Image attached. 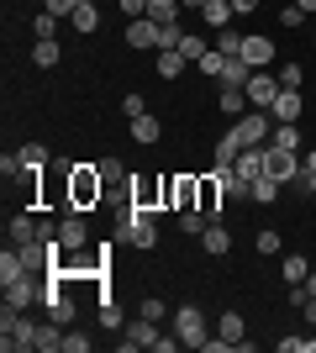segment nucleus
Wrapping results in <instances>:
<instances>
[{
    "label": "nucleus",
    "instance_id": "f257e3e1",
    "mask_svg": "<svg viewBox=\"0 0 316 353\" xmlns=\"http://www.w3.org/2000/svg\"><path fill=\"white\" fill-rule=\"evenodd\" d=\"M101 195H105V179L95 163H74L69 169V211H90L101 206Z\"/></svg>",
    "mask_w": 316,
    "mask_h": 353
},
{
    "label": "nucleus",
    "instance_id": "f03ea898",
    "mask_svg": "<svg viewBox=\"0 0 316 353\" xmlns=\"http://www.w3.org/2000/svg\"><path fill=\"white\" fill-rule=\"evenodd\" d=\"M121 237H127L132 248H143V253H148V248H158V216L127 201V211H121Z\"/></svg>",
    "mask_w": 316,
    "mask_h": 353
},
{
    "label": "nucleus",
    "instance_id": "7ed1b4c3",
    "mask_svg": "<svg viewBox=\"0 0 316 353\" xmlns=\"http://www.w3.org/2000/svg\"><path fill=\"white\" fill-rule=\"evenodd\" d=\"M0 348H6V353L37 348V322H27L16 306H6V316H0Z\"/></svg>",
    "mask_w": 316,
    "mask_h": 353
},
{
    "label": "nucleus",
    "instance_id": "20e7f679",
    "mask_svg": "<svg viewBox=\"0 0 316 353\" xmlns=\"http://www.w3.org/2000/svg\"><path fill=\"white\" fill-rule=\"evenodd\" d=\"M232 137H238L242 148H264L274 137V117H269V111H248V117L232 121Z\"/></svg>",
    "mask_w": 316,
    "mask_h": 353
},
{
    "label": "nucleus",
    "instance_id": "39448f33",
    "mask_svg": "<svg viewBox=\"0 0 316 353\" xmlns=\"http://www.w3.org/2000/svg\"><path fill=\"white\" fill-rule=\"evenodd\" d=\"M164 201H169V211H190V206H200V179L196 174H164Z\"/></svg>",
    "mask_w": 316,
    "mask_h": 353
},
{
    "label": "nucleus",
    "instance_id": "423d86ee",
    "mask_svg": "<svg viewBox=\"0 0 316 353\" xmlns=\"http://www.w3.org/2000/svg\"><path fill=\"white\" fill-rule=\"evenodd\" d=\"M174 338L185 348H206V311L200 306H180L174 311Z\"/></svg>",
    "mask_w": 316,
    "mask_h": 353
},
{
    "label": "nucleus",
    "instance_id": "0eeeda50",
    "mask_svg": "<svg viewBox=\"0 0 316 353\" xmlns=\"http://www.w3.org/2000/svg\"><path fill=\"white\" fill-rule=\"evenodd\" d=\"M242 90H248V105H253V111H269V105L280 101V90H285V85H280V74H269V69H253Z\"/></svg>",
    "mask_w": 316,
    "mask_h": 353
},
{
    "label": "nucleus",
    "instance_id": "6e6552de",
    "mask_svg": "<svg viewBox=\"0 0 316 353\" xmlns=\"http://www.w3.org/2000/svg\"><path fill=\"white\" fill-rule=\"evenodd\" d=\"M127 201H132V206H143V211H153V216H158V211H169V201H164V179H153V174H137V179H132V190H127Z\"/></svg>",
    "mask_w": 316,
    "mask_h": 353
},
{
    "label": "nucleus",
    "instance_id": "1a4fd4ad",
    "mask_svg": "<svg viewBox=\"0 0 316 353\" xmlns=\"http://www.w3.org/2000/svg\"><path fill=\"white\" fill-rule=\"evenodd\" d=\"M264 174H274L280 185H290L295 174H306L301 169V159L290 153V148H274V143H264Z\"/></svg>",
    "mask_w": 316,
    "mask_h": 353
},
{
    "label": "nucleus",
    "instance_id": "9d476101",
    "mask_svg": "<svg viewBox=\"0 0 316 353\" xmlns=\"http://www.w3.org/2000/svg\"><path fill=\"white\" fill-rule=\"evenodd\" d=\"M59 243H63V253H85L90 227H85V216H79V211H69V216L59 221Z\"/></svg>",
    "mask_w": 316,
    "mask_h": 353
},
{
    "label": "nucleus",
    "instance_id": "9b49d317",
    "mask_svg": "<svg viewBox=\"0 0 316 353\" xmlns=\"http://www.w3.org/2000/svg\"><path fill=\"white\" fill-rule=\"evenodd\" d=\"M127 43H132L137 53H143V48H158L164 43V27H158L153 16H137V21H127Z\"/></svg>",
    "mask_w": 316,
    "mask_h": 353
},
{
    "label": "nucleus",
    "instance_id": "f8f14e48",
    "mask_svg": "<svg viewBox=\"0 0 316 353\" xmlns=\"http://www.w3.org/2000/svg\"><path fill=\"white\" fill-rule=\"evenodd\" d=\"M32 301H43V285H37V274H27V280H11V285H6V306L27 311Z\"/></svg>",
    "mask_w": 316,
    "mask_h": 353
},
{
    "label": "nucleus",
    "instance_id": "ddd939ff",
    "mask_svg": "<svg viewBox=\"0 0 316 353\" xmlns=\"http://www.w3.org/2000/svg\"><path fill=\"white\" fill-rule=\"evenodd\" d=\"M158 343V322H148V316H137V322H127V338H121V348H153Z\"/></svg>",
    "mask_w": 316,
    "mask_h": 353
},
{
    "label": "nucleus",
    "instance_id": "4468645a",
    "mask_svg": "<svg viewBox=\"0 0 316 353\" xmlns=\"http://www.w3.org/2000/svg\"><path fill=\"white\" fill-rule=\"evenodd\" d=\"M16 159H21V174H43L48 163H53V153H48L43 143H21V148H16Z\"/></svg>",
    "mask_w": 316,
    "mask_h": 353
},
{
    "label": "nucleus",
    "instance_id": "2eb2a0df",
    "mask_svg": "<svg viewBox=\"0 0 316 353\" xmlns=\"http://www.w3.org/2000/svg\"><path fill=\"white\" fill-rule=\"evenodd\" d=\"M242 59H248V69H269L274 63V43L269 37H242Z\"/></svg>",
    "mask_w": 316,
    "mask_h": 353
},
{
    "label": "nucleus",
    "instance_id": "dca6fc26",
    "mask_svg": "<svg viewBox=\"0 0 316 353\" xmlns=\"http://www.w3.org/2000/svg\"><path fill=\"white\" fill-rule=\"evenodd\" d=\"M301 111H306V105H301V90H280V101L269 105L274 121H301Z\"/></svg>",
    "mask_w": 316,
    "mask_h": 353
},
{
    "label": "nucleus",
    "instance_id": "f3484780",
    "mask_svg": "<svg viewBox=\"0 0 316 353\" xmlns=\"http://www.w3.org/2000/svg\"><path fill=\"white\" fill-rule=\"evenodd\" d=\"M11 280H27V259H21V248L0 253V285H11Z\"/></svg>",
    "mask_w": 316,
    "mask_h": 353
},
{
    "label": "nucleus",
    "instance_id": "a211bd4d",
    "mask_svg": "<svg viewBox=\"0 0 316 353\" xmlns=\"http://www.w3.org/2000/svg\"><path fill=\"white\" fill-rule=\"evenodd\" d=\"M37 232H43V221L27 216V211H16L11 216V243H37Z\"/></svg>",
    "mask_w": 316,
    "mask_h": 353
},
{
    "label": "nucleus",
    "instance_id": "6ab92c4d",
    "mask_svg": "<svg viewBox=\"0 0 316 353\" xmlns=\"http://www.w3.org/2000/svg\"><path fill=\"white\" fill-rule=\"evenodd\" d=\"M200 248H206V253H216V259H222V253H232V237H227V227H222V221H211L206 232H200Z\"/></svg>",
    "mask_w": 316,
    "mask_h": 353
},
{
    "label": "nucleus",
    "instance_id": "aec40b11",
    "mask_svg": "<svg viewBox=\"0 0 316 353\" xmlns=\"http://www.w3.org/2000/svg\"><path fill=\"white\" fill-rule=\"evenodd\" d=\"M185 63H190V59H185L180 48H158V79H180Z\"/></svg>",
    "mask_w": 316,
    "mask_h": 353
},
{
    "label": "nucleus",
    "instance_id": "412c9836",
    "mask_svg": "<svg viewBox=\"0 0 316 353\" xmlns=\"http://www.w3.org/2000/svg\"><path fill=\"white\" fill-rule=\"evenodd\" d=\"M59 348H63V322L48 316V322L37 327V353H59Z\"/></svg>",
    "mask_w": 316,
    "mask_h": 353
},
{
    "label": "nucleus",
    "instance_id": "4be33fe9",
    "mask_svg": "<svg viewBox=\"0 0 316 353\" xmlns=\"http://www.w3.org/2000/svg\"><path fill=\"white\" fill-rule=\"evenodd\" d=\"M274 148H290V153H301V121H274Z\"/></svg>",
    "mask_w": 316,
    "mask_h": 353
},
{
    "label": "nucleus",
    "instance_id": "5701e85b",
    "mask_svg": "<svg viewBox=\"0 0 316 353\" xmlns=\"http://www.w3.org/2000/svg\"><path fill=\"white\" fill-rule=\"evenodd\" d=\"M101 179H105V190H132V179H127V163H121V159H105Z\"/></svg>",
    "mask_w": 316,
    "mask_h": 353
},
{
    "label": "nucleus",
    "instance_id": "b1692460",
    "mask_svg": "<svg viewBox=\"0 0 316 353\" xmlns=\"http://www.w3.org/2000/svg\"><path fill=\"white\" fill-rule=\"evenodd\" d=\"M200 16L222 32V27H232V16H238V11H232V0H206V6H200Z\"/></svg>",
    "mask_w": 316,
    "mask_h": 353
},
{
    "label": "nucleus",
    "instance_id": "393cba45",
    "mask_svg": "<svg viewBox=\"0 0 316 353\" xmlns=\"http://www.w3.org/2000/svg\"><path fill=\"white\" fill-rule=\"evenodd\" d=\"M232 169H238L242 179H258V174H264V148H242V153H238V163H232Z\"/></svg>",
    "mask_w": 316,
    "mask_h": 353
},
{
    "label": "nucleus",
    "instance_id": "a878e982",
    "mask_svg": "<svg viewBox=\"0 0 316 353\" xmlns=\"http://www.w3.org/2000/svg\"><path fill=\"white\" fill-rule=\"evenodd\" d=\"M238 153H242V143L232 137V127H227V132L216 137V169H232V163H238Z\"/></svg>",
    "mask_w": 316,
    "mask_h": 353
},
{
    "label": "nucleus",
    "instance_id": "bb28decb",
    "mask_svg": "<svg viewBox=\"0 0 316 353\" xmlns=\"http://www.w3.org/2000/svg\"><path fill=\"white\" fill-rule=\"evenodd\" d=\"M242 105H248V90H242V85H222V117L238 121V117H242Z\"/></svg>",
    "mask_w": 316,
    "mask_h": 353
},
{
    "label": "nucleus",
    "instance_id": "cd10ccee",
    "mask_svg": "<svg viewBox=\"0 0 316 353\" xmlns=\"http://www.w3.org/2000/svg\"><path fill=\"white\" fill-rule=\"evenodd\" d=\"M63 59V48H59V37H48V43H32V63L37 69H53V63Z\"/></svg>",
    "mask_w": 316,
    "mask_h": 353
},
{
    "label": "nucleus",
    "instance_id": "c85d7f7f",
    "mask_svg": "<svg viewBox=\"0 0 316 353\" xmlns=\"http://www.w3.org/2000/svg\"><path fill=\"white\" fill-rule=\"evenodd\" d=\"M216 338H222L227 348H238V343H242V316H238V311H222V327H216Z\"/></svg>",
    "mask_w": 316,
    "mask_h": 353
},
{
    "label": "nucleus",
    "instance_id": "c756f323",
    "mask_svg": "<svg viewBox=\"0 0 316 353\" xmlns=\"http://www.w3.org/2000/svg\"><path fill=\"white\" fill-rule=\"evenodd\" d=\"M132 137H137V143H158V137H164L158 117H148V111H143V117H132Z\"/></svg>",
    "mask_w": 316,
    "mask_h": 353
},
{
    "label": "nucleus",
    "instance_id": "7c9ffc66",
    "mask_svg": "<svg viewBox=\"0 0 316 353\" xmlns=\"http://www.w3.org/2000/svg\"><path fill=\"white\" fill-rule=\"evenodd\" d=\"M180 11H185L180 0H148V16L158 21V27H169V21H180Z\"/></svg>",
    "mask_w": 316,
    "mask_h": 353
},
{
    "label": "nucleus",
    "instance_id": "2f4dec72",
    "mask_svg": "<svg viewBox=\"0 0 316 353\" xmlns=\"http://www.w3.org/2000/svg\"><path fill=\"white\" fill-rule=\"evenodd\" d=\"M69 21H74V32H101V11H95V0H85Z\"/></svg>",
    "mask_w": 316,
    "mask_h": 353
},
{
    "label": "nucleus",
    "instance_id": "473e14b6",
    "mask_svg": "<svg viewBox=\"0 0 316 353\" xmlns=\"http://www.w3.org/2000/svg\"><path fill=\"white\" fill-rule=\"evenodd\" d=\"M248 74H253V69H248V59L238 53V59L222 63V85H248Z\"/></svg>",
    "mask_w": 316,
    "mask_h": 353
},
{
    "label": "nucleus",
    "instance_id": "72a5a7b5",
    "mask_svg": "<svg viewBox=\"0 0 316 353\" xmlns=\"http://www.w3.org/2000/svg\"><path fill=\"white\" fill-rule=\"evenodd\" d=\"M253 201H258V206L280 201V179H274V174H258V179H253Z\"/></svg>",
    "mask_w": 316,
    "mask_h": 353
},
{
    "label": "nucleus",
    "instance_id": "f704fd0d",
    "mask_svg": "<svg viewBox=\"0 0 316 353\" xmlns=\"http://www.w3.org/2000/svg\"><path fill=\"white\" fill-rule=\"evenodd\" d=\"M285 280L290 285H306V280H311V269H306L301 253H285Z\"/></svg>",
    "mask_w": 316,
    "mask_h": 353
},
{
    "label": "nucleus",
    "instance_id": "c9c22d12",
    "mask_svg": "<svg viewBox=\"0 0 316 353\" xmlns=\"http://www.w3.org/2000/svg\"><path fill=\"white\" fill-rule=\"evenodd\" d=\"M32 32H37V43H48V37H59V16H53V11H43L37 21H32Z\"/></svg>",
    "mask_w": 316,
    "mask_h": 353
},
{
    "label": "nucleus",
    "instance_id": "e433bc0d",
    "mask_svg": "<svg viewBox=\"0 0 316 353\" xmlns=\"http://www.w3.org/2000/svg\"><path fill=\"white\" fill-rule=\"evenodd\" d=\"M180 53H185V59H190V63H200V59H206V53H211V48L200 43V37H190V32H185V43H180Z\"/></svg>",
    "mask_w": 316,
    "mask_h": 353
},
{
    "label": "nucleus",
    "instance_id": "4c0bfd02",
    "mask_svg": "<svg viewBox=\"0 0 316 353\" xmlns=\"http://www.w3.org/2000/svg\"><path fill=\"white\" fill-rule=\"evenodd\" d=\"M222 63H227V53H216V48H211V53L196 63V69H200V74H211V79H222Z\"/></svg>",
    "mask_w": 316,
    "mask_h": 353
},
{
    "label": "nucleus",
    "instance_id": "58836bf2",
    "mask_svg": "<svg viewBox=\"0 0 316 353\" xmlns=\"http://www.w3.org/2000/svg\"><path fill=\"white\" fill-rule=\"evenodd\" d=\"M216 53H227V59H238V53H242V37H238L232 27H222V48H216Z\"/></svg>",
    "mask_w": 316,
    "mask_h": 353
},
{
    "label": "nucleus",
    "instance_id": "ea45409f",
    "mask_svg": "<svg viewBox=\"0 0 316 353\" xmlns=\"http://www.w3.org/2000/svg\"><path fill=\"white\" fill-rule=\"evenodd\" d=\"M101 327H105V332H116V327H127V322H121V311L111 306V301H101Z\"/></svg>",
    "mask_w": 316,
    "mask_h": 353
},
{
    "label": "nucleus",
    "instance_id": "a19ab883",
    "mask_svg": "<svg viewBox=\"0 0 316 353\" xmlns=\"http://www.w3.org/2000/svg\"><path fill=\"white\" fill-rule=\"evenodd\" d=\"M79 6H85V0H48L43 11H53V16H59V21H63V16H74Z\"/></svg>",
    "mask_w": 316,
    "mask_h": 353
},
{
    "label": "nucleus",
    "instance_id": "79ce46f5",
    "mask_svg": "<svg viewBox=\"0 0 316 353\" xmlns=\"http://www.w3.org/2000/svg\"><path fill=\"white\" fill-rule=\"evenodd\" d=\"M280 353H316L311 338H280Z\"/></svg>",
    "mask_w": 316,
    "mask_h": 353
},
{
    "label": "nucleus",
    "instance_id": "37998d69",
    "mask_svg": "<svg viewBox=\"0 0 316 353\" xmlns=\"http://www.w3.org/2000/svg\"><path fill=\"white\" fill-rule=\"evenodd\" d=\"M63 353H90V338L85 332H63Z\"/></svg>",
    "mask_w": 316,
    "mask_h": 353
},
{
    "label": "nucleus",
    "instance_id": "c03bdc74",
    "mask_svg": "<svg viewBox=\"0 0 316 353\" xmlns=\"http://www.w3.org/2000/svg\"><path fill=\"white\" fill-rule=\"evenodd\" d=\"M121 6V16H127V21H137V16H148V0H116Z\"/></svg>",
    "mask_w": 316,
    "mask_h": 353
},
{
    "label": "nucleus",
    "instance_id": "a18cd8bd",
    "mask_svg": "<svg viewBox=\"0 0 316 353\" xmlns=\"http://www.w3.org/2000/svg\"><path fill=\"white\" fill-rule=\"evenodd\" d=\"M280 85H285V90H301V63H285V69H280Z\"/></svg>",
    "mask_w": 316,
    "mask_h": 353
},
{
    "label": "nucleus",
    "instance_id": "49530a36",
    "mask_svg": "<svg viewBox=\"0 0 316 353\" xmlns=\"http://www.w3.org/2000/svg\"><path fill=\"white\" fill-rule=\"evenodd\" d=\"M301 21H306L301 6H285V11H280V27H301Z\"/></svg>",
    "mask_w": 316,
    "mask_h": 353
},
{
    "label": "nucleus",
    "instance_id": "de8ad7c7",
    "mask_svg": "<svg viewBox=\"0 0 316 353\" xmlns=\"http://www.w3.org/2000/svg\"><path fill=\"white\" fill-rule=\"evenodd\" d=\"M258 253H280V232H269V227H264V232H258Z\"/></svg>",
    "mask_w": 316,
    "mask_h": 353
},
{
    "label": "nucleus",
    "instance_id": "09e8293b",
    "mask_svg": "<svg viewBox=\"0 0 316 353\" xmlns=\"http://www.w3.org/2000/svg\"><path fill=\"white\" fill-rule=\"evenodd\" d=\"M143 316H148V322H158V316H164V301H158V295H148V301H143Z\"/></svg>",
    "mask_w": 316,
    "mask_h": 353
},
{
    "label": "nucleus",
    "instance_id": "8fccbe9b",
    "mask_svg": "<svg viewBox=\"0 0 316 353\" xmlns=\"http://www.w3.org/2000/svg\"><path fill=\"white\" fill-rule=\"evenodd\" d=\"M121 111H127V117H143L148 105H143V95H127V101H121Z\"/></svg>",
    "mask_w": 316,
    "mask_h": 353
},
{
    "label": "nucleus",
    "instance_id": "3c124183",
    "mask_svg": "<svg viewBox=\"0 0 316 353\" xmlns=\"http://www.w3.org/2000/svg\"><path fill=\"white\" fill-rule=\"evenodd\" d=\"M258 6H264V0H232V11H238V16H253Z\"/></svg>",
    "mask_w": 316,
    "mask_h": 353
},
{
    "label": "nucleus",
    "instance_id": "603ef678",
    "mask_svg": "<svg viewBox=\"0 0 316 353\" xmlns=\"http://www.w3.org/2000/svg\"><path fill=\"white\" fill-rule=\"evenodd\" d=\"M301 169H306V174H311V169H316V148H306V159H301Z\"/></svg>",
    "mask_w": 316,
    "mask_h": 353
},
{
    "label": "nucleus",
    "instance_id": "864d4df0",
    "mask_svg": "<svg viewBox=\"0 0 316 353\" xmlns=\"http://www.w3.org/2000/svg\"><path fill=\"white\" fill-rule=\"evenodd\" d=\"M301 179H306V190H311V195H316V169H311V174H301Z\"/></svg>",
    "mask_w": 316,
    "mask_h": 353
},
{
    "label": "nucleus",
    "instance_id": "5fc2aeb1",
    "mask_svg": "<svg viewBox=\"0 0 316 353\" xmlns=\"http://www.w3.org/2000/svg\"><path fill=\"white\" fill-rule=\"evenodd\" d=\"M180 6H185V11H200V6H206V0H180Z\"/></svg>",
    "mask_w": 316,
    "mask_h": 353
},
{
    "label": "nucleus",
    "instance_id": "6e6d98bb",
    "mask_svg": "<svg viewBox=\"0 0 316 353\" xmlns=\"http://www.w3.org/2000/svg\"><path fill=\"white\" fill-rule=\"evenodd\" d=\"M295 6H301V11H306V16H311V11H316V0H295Z\"/></svg>",
    "mask_w": 316,
    "mask_h": 353
},
{
    "label": "nucleus",
    "instance_id": "4d7b16f0",
    "mask_svg": "<svg viewBox=\"0 0 316 353\" xmlns=\"http://www.w3.org/2000/svg\"><path fill=\"white\" fill-rule=\"evenodd\" d=\"M306 295H316V274H311V280H306Z\"/></svg>",
    "mask_w": 316,
    "mask_h": 353
},
{
    "label": "nucleus",
    "instance_id": "13d9d810",
    "mask_svg": "<svg viewBox=\"0 0 316 353\" xmlns=\"http://www.w3.org/2000/svg\"><path fill=\"white\" fill-rule=\"evenodd\" d=\"M311 343H316V327H311Z\"/></svg>",
    "mask_w": 316,
    "mask_h": 353
}]
</instances>
